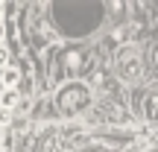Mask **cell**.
<instances>
[{"label":"cell","instance_id":"cell-1","mask_svg":"<svg viewBox=\"0 0 158 152\" xmlns=\"http://www.w3.org/2000/svg\"><path fill=\"white\" fill-rule=\"evenodd\" d=\"M56 105L62 114H68V117H73V114L85 111V108L91 105V88L82 82H68L62 85V91L56 94Z\"/></svg>","mask_w":158,"mask_h":152},{"label":"cell","instance_id":"cell-2","mask_svg":"<svg viewBox=\"0 0 158 152\" xmlns=\"http://www.w3.org/2000/svg\"><path fill=\"white\" fill-rule=\"evenodd\" d=\"M91 64L88 53L79 50V47H64L62 53L56 56V70H53V82H64L68 76H79L85 73Z\"/></svg>","mask_w":158,"mask_h":152},{"label":"cell","instance_id":"cell-3","mask_svg":"<svg viewBox=\"0 0 158 152\" xmlns=\"http://www.w3.org/2000/svg\"><path fill=\"white\" fill-rule=\"evenodd\" d=\"M143 73V59H141V50L132 44H126L123 50L117 53V76L126 79V82H138Z\"/></svg>","mask_w":158,"mask_h":152},{"label":"cell","instance_id":"cell-4","mask_svg":"<svg viewBox=\"0 0 158 152\" xmlns=\"http://www.w3.org/2000/svg\"><path fill=\"white\" fill-rule=\"evenodd\" d=\"M147 117L149 120H158V88H152L149 97H147Z\"/></svg>","mask_w":158,"mask_h":152},{"label":"cell","instance_id":"cell-5","mask_svg":"<svg viewBox=\"0 0 158 152\" xmlns=\"http://www.w3.org/2000/svg\"><path fill=\"white\" fill-rule=\"evenodd\" d=\"M15 102H18V88H6L3 97H0V108L9 111V108H15Z\"/></svg>","mask_w":158,"mask_h":152},{"label":"cell","instance_id":"cell-6","mask_svg":"<svg viewBox=\"0 0 158 152\" xmlns=\"http://www.w3.org/2000/svg\"><path fill=\"white\" fill-rule=\"evenodd\" d=\"M0 79H3L6 88H18V82H21V70H18V68H6Z\"/></svg>","mask_w":158,"mask_h":152},{"label":"cell","instance_id":"cell-7","mask_svg":"<svg viewBox=\"0 0 158 152\" xmlns=\"http://www.w3.org/2000/svg\"><path fill=\"white\" fill-rule=\"evenodd\" d=\"M0 68H9V50L0 44Z\"/></svg>","mask_w":158,"mask_h":152},{"label":"cell","instance_id":"cell-8","mask_svg":"<svg viewBox=\"0 0 158 152\" xmlns=\"http://www.w3.org/2000/svg\"><path fill=\"white\" fill-rule=\"evenodd\" d=\"M152 68H155V73H158V44L152 47Z\"/></svg>","mask_w":158,"mask_h":152},{"label":"cell","instance_id":"cell-9","mask_svg":"<svg viewBox=\"0 0 158 152\" xmlns=\"http://www.w3.org/2000/svg\"><path fill=\"white\" fill-rule=\"evenodd\" d=\"M3 35H6V23L0 21V41H3Z\"/></svg>","mask_w":158,"mask_h":152},{"label":"cell","instance_id":"cell-10","mask_svg":"<svg viewBox=\"0 0 158 152\" xmlns=\"http://www.w3.org/2000/svg\"><path fill=\"white\" fill-rule=\"evenodd\" d=\"M3 91H6V85H3V79H0V97H3Z\"/></svg>","mask_w":158,"mask_h":152},{"label":"cell","instance_id":"cell-11","mask_svg":"<svg viewBox=\"0 0 158 152\" xmlns=\"http://www.w3.org/2000/svg\"><path fill=\"white\" fill-rule=\"evenodd\" d=\"M0 138H3V129H0Z\"/></svg>","mask_w":158,"mask_h":152}]
</instances>
